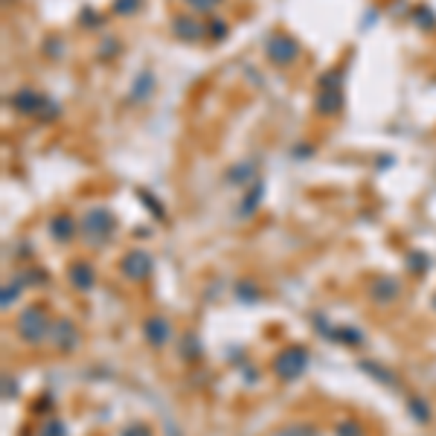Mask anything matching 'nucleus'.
<instances>
[{"instance_id": "1", "label": "nucleus", "mask_w": 436, "mask_h": 436, "mask_svg": "<svg viewBox=\"0 0 436 436\" xmlns=\"http://www.w3.org/2000/svg\"><path fill=\"white\" fill-rule=\"evenodd\" d=\"M50 332V317L44 308H26V312L18 317V334L26 343H41L44 334Z\"/></svg>"}, {"instance_id": "2", "label": "nucleus", "mask_w": 436, "mask_h": 436, "mask_svg": "<svg viewBox=\"0 0 436 436\" xmlns=\"http://www.w3.org/2000/svg\"><path fill=\"white\" fill-rule=\"evenodd\" d=\"M111 230H114V218L105 209H93V213L82 218V236L88 238V245H102L111 236Z\"/></svg>"}, {"instance_id": "3", "label": "nucleus", "mask_w": 436, "mask_h": 436, "mask_svg": "<svg viewBox=\"0 0 436 436\" xmlns=\"http://www.w3.org/2000/svg\"><path fill=\"white\" fill-rule=\"evenodd\" d=\"M305 363H308L305 349L294 346V349H285V352H279L274 358V372L283 378V381H291V378H297L305 370Z\"/></svg>"}, {"instance_id": "4", "label": "nucleus", "mask_w": 436, "mask_h": 436, "mask_svg": "<svg viewBox=\"0 0 436 436\" xmlns=\"http://www.w3.org/2000/svg\"><path fill=\"white\" fill-rule=\"evenodd\" d=\"M122 274L131 279V283H143V279L151 274V256L143 250H131L129 256L122 259Z\"/></svg>"}, {"instance_id": "5", "label": "nucleus", "mask_w": 436, "mask_h": 436, "mask_svg": "<svg viewBox=\"0 0 436 436\" xmlns=\"http://www.w3.org/2000/svg\"><path fill=\"white\" fill-rule=\"evenodd\" d=\"M268 59L274 61V64H288V61H294V55H297V44L288 38V35H283V32H276V35H271V41H268Z\"/></svg>"}, {"instance_id": "6", "label": "nucleus", "mask_w": 436, "mask_h": 436, "mask_svg": "<svg viewBox=\"0 0 436 436\" xmlns=\"http://www.w3.org/2000/svg\"><path fill=\"white\" fill-rule=\"evenodd\" d=\"M146 337L151 346H163L169 343V337H172V326H169V320L163 317H151L146 320Z\"/></svg>"}, {"instance_id": "7", "label": "nucleus", "mask_w": 436, "mask_h": 436, "mask_svg": "<svg viewBox=\"0 0 436 436\" xmlns=\"http://www.w3.org/2000/svg\"><path fill=\"white\" fill-rule=\"evenodd\" d=\"M55 346L59 349H73L76 343H79V334H76V326L70 320H59L55 323Z\"/></svg>"}, {"instance_id": "8", "label": "nucleus", "mask_w": 436, "mask_h": 436, "mask_svg": "<svg viewBox=\"0 0 436 436\" xmlns=\"http://www.w3.org/2000/svg\"><path fill=\"white\" fill-rule=\"evenodd\" d=\"M172 30H175L180 38L195 41V38H201L204 26H201L198 21H192V18H187V15H180V18H175V21H172Z\"/></svg>"}, {"instance_id": "9", "label": "nucleus", "mask_w": 436, "mask_h": 436, "mask_svg": "<svg viewBox=\"0 0 436 436\" xmlns=\"http://www.w3.org/2000/svg\"><path fill=\"white\" fill-rule=\"evenodd\" d=\"M70 279H73V285L76 288H93V279H96V274H93V268L88 262H76L73 268H70Z\"/></svg>"}, {"instance_id": "10", "label": "nucleus", "mask_w": 436, "mask_h": 436, "mask_svg": "<svg viewBox=\"0 0 436 436\" xmlns=\"http://www.w3.org/2000/svg\"><path fill=\"white\" fill-rule=\"evenodd\" d=\"M50 230H53V236L59 238V242H67V238L73 236V218H70V216H59V218L53 221Z\"/></svg>"}, {"instance_id": "11", "label": "nucleus", "mask_w": 436, "mask_h": 436, "mask_svg": "<svg viewBox=\"0 0 436 436\" xmlns=\"http://www.w3.org/2000/svg\"><path fill=\"white\" fill-rule=\"evenodd\" d=\"M12 102H15V108L18 111H26V114H30V111H38V96L32 93V91H21V93H15V99H12Z\"/></svg>"}, {"instance_id": "12", "label": "nucleus", "mask_w": 436, "mask_h": 436, "mask_svg": "<svg viewBox=\"0 0 436 436\" xmlns=\"http://www.w3.org/2000/svg\"><path fill=\"white\" fill-rule=\"evenodd\" d=\"M274 436H320V430L314 425H285V428H279Z\"/></svg>"}, {"instance_id": "13", "label": "nucleus", "mask_w": 436, "mask_h": 436, "mask_svg": "<svg viewBox=\"0 0 436 436\" xmlns=\"http://www.w3.org/2000/svg\"><path fill=\"white\" fill-rule=\"evenodd\" d=\"M337 108H341V96H337V91L320 96V102H317V111H320V114H334Z\"/></svg>"}, {"instance_id": "14", "label": "nucleus", "mask_w": 436, "mask_h": 436, "mask_svg": "<svg viewBox=\"0 0 436 436\" xmlns=\"http://www.w3.org/2000/svg\"><path fill=\"white\" fill-rule=\"evenodd\" d=\"M187 3L195 12H213V6H218V0H187Z\"/></svg>"}, {"instance_id": "15", "label": "nucleus", "mask_w": 436, "mask_h": 436, "mask_svg": "<svg viewBox=\"0 0 436 436\" xmlns=\"http://www.w3.org/2000/svg\"><path fill=\"white\" fill-rule=\"evenodd\" d=\"M341 436H361V428H358V425H343V428H341Z\"/></svg>"}, {"instance_id": "16", "label": "nucleus", "mask_w": 436, "mask_h": 436, "mask_svg": "<svg viewBox=\"0 0 436 436\" xmlns=\"http://www.w3.org/2000/svg\"><path fill=\"white\" fill-rule=\"evenodd\" d=\"M122 436H149V430H143L140 425H134V428H129V430H125Z\"/></svg>"}, {"instance_id": "17", "label": "nucleus", "mask_w": 436, "mask_h": 436, "mask_svg": "<svg viewBox=\"0 0 436 436\" xmlns=\"http://www.w3.org/2000/svg\"><path fill=\"white\" fill-rule=\"evenodd\" d=\"M433 305H436V297H433Z\"/></svg>"}]
</instances>
